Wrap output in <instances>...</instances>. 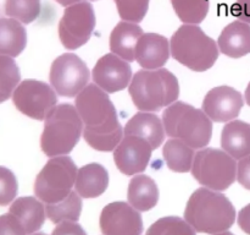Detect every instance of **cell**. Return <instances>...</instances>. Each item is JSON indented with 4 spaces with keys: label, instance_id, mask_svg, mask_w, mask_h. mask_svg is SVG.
Segmentation results:
<instances>
[{
    "label": "cell",
    "instance_id": "41",
    "mask_svg": "<svg viewBox=\"0 0 250 235\" xmlns=\"http://www.w3.org/2000/svg\"><path fill=\"white\" fill-rule=\"evenodd\" d=\"M29 235H46L44 233H33V234H29Z\"/></svg>",
    "mask_w": 250,
    "mask_h": 235
},
{
    "label": "cell",
    "instance_id": "7",
    "mask_svg": "<svg viewBox=\"0 0 250 235\" xmlns=\"http://www.w3.org/2000/svg\"><path fill=\"white\" fill-rule=\"evenodd\" d=\"M77 171L75 162L68 156L51 157L37 175L34 193L42 202H60L72 191Z\"/></svg>",
    "mask_w": 250,
    "mask_h": 235
},
{
    "label": "cell",
    "instance_id": "25",
    "mask_svg": "<svg viewBox=\"0 0 250 235\" xmlns=\"http://www.w3.org/2000/svg\"><path fill=\"white\" fill-rule=\"evenodd\" d=\"M163 156L168 168L176 173H187L192 170L194 161V148L178 139H171L163 148Z\"/></svg>",
    "mask_w": 250,
    "mask_h": 235
},
{
    "label": "cell",
    "instance_id": "3",
    "mask_svg": "<svg viewBox=\"0 0 250 235\" xmlns=\"http://www.w3.org/2000/svg\"><path fill=\"white\" fill-rule=\"evenodd\" d=\"M133 104L141 112H159L177 100L178 80L166 69L141 70L132 77L128 88Z\"/></svg>",
    "mask_w": 250,
    "mask_h": 235
},
{
    "label": "cell",
    "instance_id": "42",
    "mask_svg": "<svg viewBox=\"0 0 250 235\" xmlns=\"http://www.w3.org/2000/svg\"><path fill=\"white\" fill-rule=\"evenodd\" d=\"M92 1H97V0H92Z\"/></svg>",
    "mask_w": 250,
    "mask_h": 235
},
{
    "label": "cell",
    "instance_id": "38",
    "mask_svg": "<svg viewBox=\"0 0 250 235\" xmlns=\"http://www.w3.org/2000/svg\"><path fill=\"white\" fill-rule=\"evenodd\" d=\"M56 2H58V4H60V5H62V6H71V5H73V4H77V2H80V1H82V0H55Z\"/></svg>",
    "mask_w": 250,
    "mask_h": 235
},
{
    "label": "cell",
    "instance_id": "6",
    "mask_svg": "<svg viewBox=\"0 0 250 235\" xmlns=\"http://www.w3.org/2000/svg\"><path fill=\"white\" fill-rule=\"evenodd\" d=\"M173 59L197 72L214 66L219 58V46L198 24H185L173 33L170 42Z\"/></svg>",
    "mask_w": 250,
    "mask_h": 235
},
{
    "label": "cell",
    "instance_id": "4",
    "mask_svg": "<svg viewBox=\"0 0 250 235\" xmlns=\"http://www.w3.org/2000/svg\"><path fill=\"white\" fill-rule=\"evenodd\" d=\"M83 129L77 108L68 103L55 105L44 119L42 151L48 157L67 156L80 141Z\"/></svg>",
    "mask_w": 250,
    "mask_h": 235
},
{
    "label": "cell",
    "instance_id": "12",
    "mask_svg": "<svg viewBox=\"0 0 250 235\" xmlns=\"http://www.w3.org/2000/svg\"><path fill=\"white\" fill-rule=\"evenodd\" d=\"M100 229L104 235H141L143 220L139 211L129 203L119 201L103 208Z\"/></svg>",
    "mask_w": 250,
    "mask_h": 235
},
{
    "label": "cell",
    "instance_id": "1",
    "mask_svg": "<svg viewBox=\"0 0 250 235\" xmlns=\"http://www.w3.org/2000/svg\"><path fill=\"white\" fill-rule=\"evenodd\" d=\"M75 107L84 125L85 142L97 151H114L125 132L107 93L95 83H90L77 95Z\"/></svg>",
    "mask_w": 250,
    "mask_h": 235
},
{
    "label": "cell",
    "instance_id": "18",
    "mask_svg": "<svg viewBox=\"0 0 250 235\" xmlns=\"http://www.w3.org/2000/svg\"><path fill=\"white\" fill-rule=\"evenodd\" d=\"M220 51L232 59H239L250 53V24L234 21L222 29L217 41Z\"/></svg>",
    "mask_w": 250,
    "mask_h": 235
},
{
    "label": "cell",
    "instance_id": "32",
    "mask_svg": "<svg viewBox=\"0 0 250 235\" xmlns=\"http://www.w3.org/2000/svg\"><path fill=\"white\" fill-rule=\"evenodd\" d=\"M17 180L15 174L5 166H0V206H7L17 195Z\"/></svg>",
    "mask_w": 250,
    "mask_h": 235
},
{
    "label": "cell",
    "instance_id": "39",
    "mask_svg": "<svg viewBox=\"0 0 250 235\" xmlns=\"http://www.w3.org/2000/svg\"><path fill=\"white\" fill-rule=\"evenodd\" d=\"M244 98H246V102L248 103V105L250 107V82H249L248 87H247V90H246V94H244Z\"/></svg>",
    "mask_w": 250,
    "mask_h": 235
},
{
    "label": "cell",
    "instance_id": "40",
    "mask_svg": "<svg viewBox=\"0 0 250 235\" xmlns=\"http://www.w3.org/2000/svg\"><path fill=\"white\" fill-rule=\"evenodd\" d=\"M214 235H233V234L229 232H222V233H217V234H214Z\"/></svg>",
    "mask_w": 250,
    "mask_h": 235
},
{
    "label": "cell",
    "instance_id": "2",
    "mask_svg": "<svg viewBox=\"0 0 250 235\" xmlns=\"http://www.w3.org/2000/svg\"><path fill=\"white\" fill-rule=\"evenodd\" d=\"M185 219L195 232L214 235L226 232L233 225L236 208L224 193L200 188L188 200Z\"/></svg>",
    "mask_w": 250,
    "mask_h": 235
},
{
    "label": "cell",
    "instance_id": "35",
    "mask_svg": "<svg viewBox=\"0 0 250 235\" xmlns=\"http://www.w3.org/2000/svg\"><path fill=\"white\" fill-rule=\"evenodd\" d=\"M51 235H87L82 227L76 222L59 223Z\"/></svg>",
    "mask_w": 250,
    "mask_h": 235
},
{
    "label": "cell",
    "instance_id": "10",
    "mask_svg": "<svg viewBox=\"0 0 250 235\" xmlns=\"http://www.w3.org/2000/svg\"><path fill=\"white\" fill-rule=\"evenodd\" d=\"M95 27V14L89 1H82L66 7L59 22V37L66 49L75 50L84 46Z\"/></svg>",
    "mask_w": 250,
    "mask_h": 235
},
{
    "label": "cell",
    "instance_id": "8",
    "mask_svg": "<svg viewBox=\"0 0 250 235\" xmlns=\"http://www.w3.org/2000/svg\"><path fill=\"white\" fill-rule=\"evenodd\" d=\"M192 174L204 188L215 191L227 190L237 179L236 159L224 149H200L194 156Z\"/></svg>",
    "mask_w": 250,
    "mask_h": 235
},
{
    "label": "cell",
    "instance_id": "20",
    "mask_svg": "<svg viewBox=\"0 0 250 235\" xmlns=\"http://www.w3.org/2000/svg\"><path fill=\"white\" fill-rule=\"evenodd\" d=\"M143 29L138 24L121 21L116 24L110 34V49L126 61L136 60V47L139 38L143 36Z\"/></svg>",
    "mask_w": 250,
    "mask_h": 235
},
{
    "label": "cell",
    "instance_id": "28",
    "mask_svg": "<svg viewBox=\"0 0 250 235\" xmlns=\"http://www.w3.org/2000/svg\"><path fill=\"white\" fill-rule=\"evenodd\" d=\"M21 73L14 58L0 55V103L5 102L14 94L20 85Z\"/></svg>",
    "mask_w": 250,
    "mask_h": 235
},
{
    "label": "cell",
    "instance_id": "21",
    "mask_svg": "<svg viewBox=\"0 0 250 235\" xmlns=\"http://www.w3.org/2000/svg\"><path fill=\"white\" fill-rule=\"evenodd\" d=\"M221 146L234 159L250 156V125L242 120L227 122L221 132Z\"/></svg>",
    "mask_w": 250,
    "mask_h": 235
},
{
    "label": "cell",
    "instance_id": "14",
    "mask_svg": "<svg viewBox=\"0 0 250 235\" xmlns=\"http://www.w3.org/2000/svg\"><path fill=\"white\" fill-rule=\"evenodd\" d=\"M93 80L106 93L125 90L132 80V69L128 61L114 53L105 54L93 69Z\"/></svg>",
    "mask_w": 250,
    "mask_h": 235
},
{
    "label": "cell",
    "instance_id": "5",
    "mask_svg": "<svg viewBox=\"0 0 250 235\" xmlns=\"http://www.w3.org/2000/svg\"><path fill=\"white\" fill-rule=\"evenodd\" d=\"M163 124L167 136L178 139L194 149L209 144L212 135V120L203 109L185 102L168 105L163 114Z\"/></svg>",
    "mask_w": 250,
    "mask_h": 235
},
{
    "label": "cell",
    "instance_id": "31",
    "mask_svg": "<svg viewBox=\"0 0 250 235\" xmlns=\"http://www.w3.org/2000/svg\"><path fill=\"white\" fill-rule=\"evenodd\" d=\"M120 17L124 21L139 24L143 21L149 9L150 0H114Z\"/></svg>",
    "mask_w": 250,
    "mask_h": 235
},
{
    "label": "cell",
    "instance_id": "9",
    "mask_svg": "<svg viewBox=\"0 0 250 235\" xmlns=\"http://www.w3.org/2000/svg\"><path fill=\"white\" fill-rule=\"evenodd\" d=\"M89 76V69L80 56L65 53L51 64L49 81L59 95L73 98L87 87Z\"/></svg>",
    "mask_w": 250,
    "mask_h": 235
},
{
    "label": "cell",
    "instance_id": "29",
    "mask_svg": "<svg viewBox=\"0 0 250 235\" xmlns=\"http://www.w3.org/2000/svg\"><path fill=\"white\" fill-rule=\"evenodd\" d=\"M5 14L21 24H31L41 14V0H6Z\"/></svg>",
    "mask_w": 250,
    "mask_h": 235
},
{
    "label": "cell",
    "instance_id": "37",
    "mask_svg": "<svg viewBox=\"0 0 250 235\" xmlns=\"http://www.w3.org/2000/svg\"><path fill=\"white\" fill-rule=\"evenodd\" d=\"M238 224L243 232L250 235V203L239 212Z\"/></svg>",
    "mask_w": 250,
    "mask_h": 235
},
{
    "label": "cell",
    "instance_id": "30",
    "mask_svg": "<svg viewBox=\"0 0 250 235\" xmlns=\"http://www.w3.org/2000/svg\"><path fill=\"white\" fill-rule=\"evenodd\" d=\"M146 235H195V230L186 219L170 215L153 223Z\"/></svg>",
    "mask_w": 250,
    "mask_h": 235
},
{
    "label": "cell",
    "instance_id": "22",
    "mask_svg": "<svg viewBox=\"0 0 250 235\" xmlns=\"http://www.w3.org/2000/svg\"><path fill=\"white\" fill-rule=\"evenodd\" d=\"M9 212L20 220L27 234L38 232L46 217L45 207L42 201L31 196L15 200L10 206Z\"/></svg>",
    "mask_w": 250,
    "mask_h": 235
},
{
    "label": "cell",
    "instance_id": "27",
    "mask_svg": "<svg viewBox=\"0 0 250 235\" xmlns=\"http://www.w3.org/2000/svg\"><path fill=\"white\" fill-rule=\"evenodd\" d=\"M171 2L183 24H202L209 12V0H171Z\"/></svg>",
    "mask_w": 250,
    "mask_h": 235
},
{
    "label": "cell",
    "instance_id": "16",
    "mask_svg": "<svg viewBox=\"0 0 250 235\" xmlns=\"http://www.w3.org/2000/svg\"><path fill=\"white\" fill-rule=\"evenodd\" d=\"M167 38L158 33H146L136 47V60L144 70L161 69L170 58Z\"/></svg>",
    "mask_w": 250,
    "mask_h": 235
},
{
    "label": "cell",
    "instance_id": "13",
    "mask_svg": "<svg viewBox=\"0 0 250 235\" xmlns=\"http://www.w3.org/2000/svg\"><path fill=\"white\" fill-rule=\"evenodd\" d=\"M151 153L153 148L146 140L125 135L114 149V161L122 174L132 176L146 170L150 162Z\"/></svg>",
    "mask_w": 250,
    "mask_h": 235
},
{
    "label": "cell",
    "instance_id": "24",
    "mask_svg": "<svg viewBox=\"0 0 250 235\" xmlns=\"http://www.w3.org/2000/svg\"><path fill=\"white\" fill-rule=\"evenodd\" d=\"M27 44V32L21 22L14 19H0V55L16 58Z\"/></svg>",
    "mask_w": 250,
    "mask_h": 235
},
{
    "label": "cell",
    "instance_id": "34",
    "mask_svg": "<svg viewBox=\"0 0 250 235\" xmlns=\"http://www.w3.org/2000/svg\"><path fill=\"white\" fill-rule=\"evenodd\" d=\"M237 180L243 188L250 190V156L239 159L237 164Z\"/></svg>",
    "mask_w": 250,
    "mask_h": 235
},
{
    "label": "cell",
    "instance_id": "36",
    "mask_svg": "<svg viewBox=\"0 0 250 235\" xmlns=\"http://www.w3.org/2000/svg\"><path fill=\"white\" fill-rule=\"evenodd\" d=\"M232 14L239 21L250 24V0H237L232 6Z\"/></svg>",
    "mask_w": 250,
    "mask_h": 235
},
{
    "label": "cell",
    "instance_id": "15",
    "mask_svg": "<svg viewBox=\"0 0 250 235\" xmlns=\"http://www.w3.org/2000/svg\"><path fill=\"white\" fill-rule=\"evenodd\" d=\"M243 105V95L229 86L212 88L203 100V110L216 122L232 121L238 118Z\"/></svg>",
    "mask_w": 250,
    "mask_h": 235
},
{
    "label": "cell",
    "instance_id": "26",
    "mask_svg": "<svg viewBox=\"0 0 250 235\" xmlns=\"http://www.w3.org/2000/svg\"><path fill=\"white\" fill-rule=\"evenodd\" d=\"M82 212V200L76 191H71L70 195L62 201L56 203H46V217L55 224L62 222H78Z\"/></svg>",
    "mask_w": 250,
    "mask_h": 235
},
{
    "label": "cell",
    "instance_id": "19",
    "mask_svg": "<svg viewBox=\"0 0 250 235\" xmlns=\"http://www.w3.org/2000/svg\"><path fill=\"white\" fill-rule=\"evenodd\" d=\"M109 185L107 170L99 163H90L78 169L76 192L83 198H95L106 191Z\"/></svg>",
    "mask_w": 250,
    "mask_h": 235
},
{
    "label": "cell",
    "instance_id": "23",
    "mask_svg": "<svg viewBox=\"0 0 250 235\" xmlns=\"http://www.w3.org/2000/svg\"><path fill=\"white\" fill-rule=\"evenodd\" d=\"M128 203L139 212H146L158 205L159 188L155 181L146 175H137L129 181L127 191Z\"/></svg>",
    "mask_w": 250,
    "mask_h": 235
},
{
    "label": "cell",
    "instance_id": "11",
    "mask_svg": "<svg viewBox=\"0 0 250 235\" xmlns=\"http://www.w3.org/2000/svg\"><path fill=\"white\" fill-rule=\"evenodd\" d=\"M15 107L34 120H44L58 103V95L50 85L37 80L20 82L12 94Z\"/></svg>",
    "mask_w": 250,
    "mask_h": 235
},
{
    "label": "cell",
    "instance_id": "33",
    "mask_svg": "<svg viewBox=\"0 0 250 235\" xmlns=\"http://www.w3.org/2000/svg\"><path fill=\"white\" fill-rule=\"evenodd\" d=\"M23 225L11 213L0 215V235H26Z\"/></svg>",
    "mask_w": 250,
    "mask_h": 235
},
{
    "label": "cell",
    "instance_id": "17",
    "mask_svg": "<svg viewBox=\"0 0 250 235\" xmlns=\"http://www.w3.org/2000/svg\"><path fill=\"white\" fill-rule=\"evenodd\" d=\"M125 135H132L146 140L151 148L156 149L165 140V127L163 120L153 113L141 112L131 118L124 127Z\"/></svg>",
    "mask_w": 250,
    "mask_h": 235
}]
</instances>
